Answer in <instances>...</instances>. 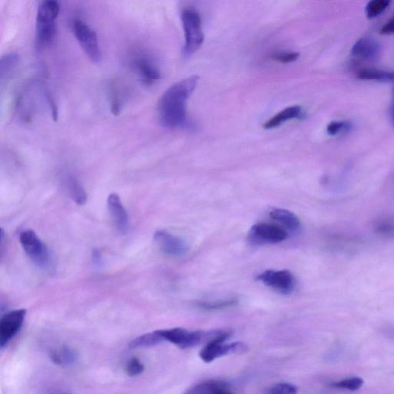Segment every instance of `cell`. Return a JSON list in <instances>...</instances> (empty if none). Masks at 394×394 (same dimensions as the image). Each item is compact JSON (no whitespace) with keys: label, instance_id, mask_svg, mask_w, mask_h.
I'll return each instance as SVG.
<instances>
[{"label":"cell","instance_id":"obj_31","mask_svg":"<svg viewBox=\"0 0 394 394\" xmlns=\"http://www.w3.org/2000/svg\"><path fill=\"white\" fill-rule=\"evenodd\" d=\"M381 34L383 35L394 34V15L389 21L383 25L381 30Z\"/></svg>","mask_w":394,"mask_h":394},{"label":"cell","instance_id":"obj_3","mask_svg":"<svg viewBox=\"0 0 394 394\" xmlns=\"http://www.w3.org/2000/svg\"><path fill=\"white\" fill-rule=\"evenodd\" d=\"M231 336V331H222L216 338L205 345L200 352V357L203 361L209 364L219 357L228 355L243 354L248 350V347L243 343H227L226 341Z\"/></svg>","mask_w":394,"mask_h":394},{"label":"cell","instance_id":"obj_13","mask_svg":"<svg viewBox=\"0 0 394 394\" xmlns=\"http://www.w3.org/2000/svg\"><path fill=\"white\" fill-rule=\"evenodd\" d=\"M108 204L115 226L122 234L126 233L129 227V217L119 195L110 193L108 196Z\"/></svg>","mask_w":394,"mask_h":394},{"label":"cell","instance_id":"obj_32","mask_svg":"<svg viewBox=\"0 0 394 394\" xmlns=\"http://www.w3.org/2000/svg\"><path fill=\"white\" fill-rule=\"evenodd\" d=\"M390 117H391L392 123L394 126V87H393V91H392V103H391V108H390Z\"/></svg>","mask_w":394,"mask_h":394},{"label":"cell","instance_id":"obj_30","mask_svg":"<svg viewBox=\"0 0 394 394\" xmlns=\"http://www.w3.org/2000/svg\"><path fill=\"white\" fill-rule=\"evenodd\" d=\"M299 56L300 54L298 53L284 52V53H279L274 55L273 60L279 63H290L296 61H298Z\"/></svg>","mask_w":394,"mask_h":394},{"label":"cell","instance_id":"obj_9","mask_svg":"<svg viewBox=\"0 0 394 394\" xmlns=\"http://www.w3.org/2000/svg\"><path fill=\"white\" fill-rule=\"evenodd\" d=\"M287 233L282 227L265 223L253 225L249 233V241L252 243H278L284 241Z\"/></svg>","mask_w":394,"mask_h":394},{"label":"cell","instance_id":"obj_20","mask_svg":"<svg viewBox=\"0 0 394 394\" xmlns=\"http://www.w3.org/2000/svg\"><path fill=\"white\" fill-rule=\"evenodd\" d=\"M357 78L362 80L394 82V70L387 71L377 69H365L357 73Z\"/></svg>","mask_w":394,"mask_h":394},{"label":"cell","instance_id":"obj_18","mask_svg":"<svg viewBox=\"0 0 394 394\" xmlns=\"http://www.w3.org/2000/svg\"><path fill=\"white\" fill-rule=\"evenodd\" d=\"M269 216L291 231L297 232L300 229V219L289 210L274 209L269 212Z\"/></svg>","mask_w":394,"mask_h":394},{"label":"cell","instance_id":"obj_6","mask_svg":"<svg viewBox=\"0 0 394 394\" xmlns=\"http://www.w3.org/2000/svg\"><path fill=\"white\" fill-rule=\"evenodd\" d=\"M72 27L74 35L88 58L93 63H100L102 60V52L94 30L79 19L73 22Z\"/></svg>","mask_w":394,"mask_h":394},{"label":"cell","instance_id":"obj_7","mask_svg":"<svg viewBox=\"0 0 394 394\" xmlns=\"http://www.w3.org/2000/svg\"><path fill=\"white\" fill-rule=\"evenodd\" d=\"M163 341H169L182 349L191 348L207 342L208 332L190 331L184 328L158 331Z\"/></svg>","mask_w":394,"mask_h":394},{"label":"cell","instance_id":"obj_12","mask_svg":"<svg viewBox=\"0 0 394 394\" xmlns=\"http://www.w3.org/2000/svg\"><path fill=\"white\" fill-rule=\"evenodd\" d=\"M381 44L373 38L363 37L357 41L351 49L352 56L367 61H376L381 57Z\"/></svg>","mask_w":394,"mask_h":394},{"label":"cell","instance_id":"obj_2","mask_svg":"<svg viewBox=\"0 0 394 394\" xmlns=\"http://www.w3.org/2000/svg\"><path fill=\"white\" fill-rule=\"evenodd\" d=\"M61 11L58 2L46 0L38 7L36 23V41L39 49L53 43L56 36V23Z\"/></svg>","mask_w":394,"mask_h":394},{"label":"cell","instance_id":"obj_27","mask_svg":"<svg viewBox=\"0 0 394 394\" xmlns=\"http://www.w3.org/2000/svg\"><path fill=\"white\" fill-rule=\"evenodd\" d=\"M352 129V123L349 121H333L327 126V134L336 136L343 132H348Z\"/></svg>","mask_w":394,"mask_h":394},{"label":"cell","instance_id":"obj_16","mask_svg":"<svg viewBox=\"0 0 394 394\" xmlns=\"http://www.w3.org/2000/svg\"><path fill=\"white\" fill-rule=\"evenodd\" d=\"M20 58L15 53L7 54L2 57L0 62V81L3 84L14 78L20 68Z\"/></svg>","mask_w":394,"mask_h":394},{"label":"cell","instance_id":"obj_4","mask_svg":"<svg viewBox=\"0 0 394 394\" xmlns=\"http://www.w3.org/2000/svg\"><path fill=\"white\" fill-rule=\"evenodd\" d=\"M182 20L185 37L184 51L186 55H191L198 51L204 41L201 15L193 9H185Z\"/></svg>","mask_w":394,"mask_h":394},{"label":"cell","instance_id":"obj_11","mask_svg":"<svg viewBox=\"0 0 394 394\" xmlns=\"http://www.w3.org/2000/svg\"><path fill=\"white\" fill-rule=\"evenodd\" d=\"M154 241L163 252L170 256H182L188 251V245L182 238L166 231L155 232Z\"/></svg>","mask_w":394,"mask_h":394},{"label":"cell","instance_id":"obj_22","mask_svg":"<svg viewBox=\"0 0 394 394\" xmlns=\"http://www.w3.org/2000/svg\"><path fill=\"white\" fill-rule=\"evenodd\" d=\"M163 339L158 331L146 333L134 340L129 344L131 348H150L162 343Z\"/></svg>","mask_w":394,"mask_h":394},{"label":"cell","instance_id":"obj_26","mask_svg":"<svg viewBox=\"0 0 394 394\" xmlns=\"http://www.w3.org/2000/svg\"><path fill=\"white\" fill-rule=\"evenodd\" d=\"M237 302L238 301L236 299H228L225 300H217L212 302H198L197 303V305L203 310H217L235 306Z\"/></svg>","mask_w":394,"mask_h":394},{"label":"cell","instance_id":"obj_8","mask_svg":"<svg viewBox=\"0 0 394 394\" xmlns=\"http://www.w3.org/2000/svg\"><path fill=\"white\" fill-rule=\"evenodd\" d=\"M257 279L270 288L284 294L292 293L295 286V279L288 270H267Z\"/></svg>","mask_w":394,"mask_h":394},{"label":"cell","instance_id":"obj_28","mask_svg":"<svg viewBox=\"0 0 394 394\" xmlns=\"http://www.w3.org/2000/svg\"><path fill=\"white\" fill-rule=\"evenodd\" d=\"M144 366L141 360L134 357L129 360L126 366V373L129 376H136L141 374L144 371Z\"/></svg>","mask_w":394,"mask_h":394},{"label":"cell","instance_id":"obj_29","mask_svg":"<svg viewBox=\"0 0 394 394\" xmlns=\"http://www.w3.org/2000/svg\"><path fill=\"white\" fill-rule=\"evenodd\" d=\"M269 394H298V388L291 383H277L269 389Z\"/></svg>","mask_w":394,"mask_h":394},{"label":"cell","instance_id":"obj_15","mask_svg":"<svg viewBox=\"0 0 394 394\" xmlns=\"http://www.w3.org/2000/svg\"><path fill=\"white\" fill-rule=\"evenodd\" d=\"M184 394H235L227 383L210 381L196 384Z\"/></svg>","mask_w":394,"mask_h":394},{"label":"cell","instance_id":"obj_17","mask_svg":"<svg viewBox=\"0 0 394 394\" xmlns=\"http://www.w3.org/2000/svg\"><path fill=\"white\" fill-rule=\"evenodd\" d=\"M303 116V110L300 106H289L278 113L274 117L265 123L266 129H274L280 127L284 122L293 119L301 118Z\"/></svg>","mask_w":394,"mask_h":394},{"label":"cell","instance_id":"obj_24","mask_svg":"<svg viewBox=\"0 0 394 394\" xmlns=\"http://www.w3.org/2000/svg\"><path fill=\"white\" fill-rule=\"evenodd\" d=\"M391 4L389 0H373L366 6L365 13L368 19H374L381 15Z\"/></svg>","mask_w":394,"mask_h":394},{"label":"cell","instance_id":"obj_21","mask_svg":"<svg viewBox=\"0 0 394 394\" xmlns=\"http://www.w3.org/2000/svg\"><path fill=\"white\" fill-rule=\"evenodd\" d=\"M67 184L73 201L79 205H84L87 201V194L79 180L75 177H69L67 180Z\"/></svg>","mask_w":394,"mask_h":394},{"label":"cell","instance_id":"obj_19","mask_svg":"<svg viewBox=\"0 0 394 394\" xmlns=\"http://www.w3.org/2000/svg\"><path fill=\"white\" fill-rule=\"evenodd\" d=\"M53 362L61 366H68L76 362L77 352L70 348L63 347L51 352Z\"/></svg>","mask_w":394,"mask_h":394},{"label":"cell","instance_id":"obj_5","mask_svg":"<svg viewBox=\"0 0 394 394\" xmlns=\"http://www.w3.org/2000/svg\"><path fill=\"white\" fill-rule=\"evenodd\" d=\"M20 242L30 259L41 269H48L52 264L51 253L45 243L34 231L26 229L20 234Z\"/></svg>","mask_w":394,"mask_h":394},{"label":"cell","instance_id":"obj_25","mask_svg":"<svg viewBox=\"0 0 394 394\" xmlns=\"http://www.w3.org/2000/svg\"><path fill=\"white\" fill-rule=\"evenodd\" d=\"M374 231L385 237H394V218L382 217L376 221Z\"/></svg>","mask_w":394,"mask_h":394},{"label":"cell","instance_id":"obj_23","mask_svg":"<svg viewBox=\"0 0 394 394\" xmlns=\"http://www.w3.org/2000/svg\"><path fill=\"white\" fill-rule=\"evenodd\" d=\"M364 383V380L359 376L348 377V379L331 383V387L334 389L354 392L362 388Z\"/></svg>","mask_w":394,"mask_h":394},{"label":"cell","instance_id":"obj_1","mask_svg":"<svg viewBox=\"0 0 394 394\" xmlns=\"http://www.w3.org/2000/svg\"><path fill=\"white\" fill-rule=\"evenodd\" d=\"M199 78L192 76L170 87L160 98L158 111L161 125L175 129L186 126L187 102L198 83Z\"/></svg>","mask_w":394,"mask_h":394},{"label":"cell","instance_id":"obj_14","mask_svg":"<svg viewBox=\"0 0 394 394\" xmlns=\"http://www.w3.org/2000/svg\"><path fill=\"white\" fill-rule=\"evenodd\" d=\"M134 68L146 85H151L160 80V72L154 63L146 56L138 57L134 61Z\"/></svg>","mask_w":394,"mask_h":394},{"label":"cell","instance_id":"obj_10","mask_svg":"<svg viewBox=\"0 0 394 394\" xmlns=\"http://www.w3.org/2000/svg\"><path fill=\"white\" fill-rule=\"evenodd\" d=\"M27 310H15L6 314L0 322V347L4 348L19 333L23 324Z\"/></svg>","mask_w":394,"mask_h":394}]
</instances>
